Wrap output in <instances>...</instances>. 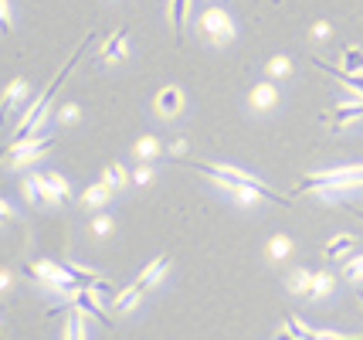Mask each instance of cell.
<instances>
[{
  "instance_id": "25",
  "label": "cell",
  "mask_w": 363,
  "mask_h": 340,
  "mask_svg": "<svg viewBox=\"0 0 363 340\" xmlns=\"http://www.w3.org/2000/svg\"><path fill=\"white\" fill-rule=\"evenodd\" d=\"M330 290H333V275L330 273L313 275V296H330Z\"/></svg>"
},
{
  "instance_id": "8",
  "label": "cell",
  "mask_w": 363,
  "mask_h": 340,
  "mask_svg": "<svg viewBox=\"0 0 363 340\" xmlns=\"http://www.w3.org/2000/svg\"><path fill=\"white\" fill-rule=\"evenodd\" d=\"M24 96H28V82H24V79H14L11 85H7V92H4V99H0V123H7L11 109H14V106H21V102H24Z\"/></svg>"
},
{
  "instance_id": "6",
  "label": "cell",
  "mask_w": 363,
  "mask_h": 340,
  "mask_svg": "<svg viewBox=\"0 0 363 340\" xmlns=\"http://www.w3.org/2000/svg\"><path fill=\"white\" fill-rule=\"evenodd\" d=\"M279 85L275 82H258L252 92H248V102H252L255 113H272L275 106H279Z\"/></svg>"
},
{
  "instance_id": "32",
  "label": "cell",
  "mask_w": 363,
  "mask_h": 340,
  "mask_svg": "<svg viewBox=\"0 0 363 340\" xmlns=\"http://www.w3.org/2000/svg\"><path fill=\"white\" fill-rule=\"evenodd\" d=\"M11 221H14V208L0 197V225H11Z\"/></svg>"
},
{
  "instance_id": "9",
  "label": "cell",
  "mask_w": 363,
  "mask_h": 340,
  "mask_svg": "<svg viewBox=\"0 0 363 340\" xmlns=\"http://www.w3.org/2000/svg\"><path fill=\"white\" fill-rule=\"evenodd\" d=\"M72 307L82 309L85 317H95V320L109 324V320H106V313H102V307H99V296H95L92 290H85V286H82V290L75 292V296H72Z\"/></svg>"
},
{
  "instance_id": "17",
  "label": "cell",
  "mask_w": 363,
  "mask_h": 340,
  "mask_svg": "<svg viewBox=\"0 0 363 340\" xmlns=\"http://www.w3.org/2000/svg\"><path fill=\"white\" fill-rule=\"evenodd\" d=\"M143 286L140 283H133V286H126V290L119 292V296H116V300H112V303H116V313H129V309L136 307V303H140L143 300Z\"/></svg>"
},
{
  "instance_id": "2",
  "label": "cell",
  "mask_w": 363,
  "mask_h": 340,
  "mask_svg": "<svg viewBox=\"0 0 363 340\" xmlns=\"http://www.w3.org/2000/svg\"><path fill=\"white\" fill-rule=\"evenodd\" d=\"M357 187H363V163H350V167H333V170L309 174V177H302V184L296 191L299 194L316 191V194L330 197V201H340L343 191H357Z\"/></svg>"
},
{
  "instance_id": "26",
  "label": "cell",
  "mask_w": 363,
  "mask_h": 340,
  "mask_svg": "<svg viewBox=\"0 0 363 340\" xmlns=\"http://www.w3.org/2000/svg\"><path fill=\"white\" fill-rule=\"evenodd\" d=\"M272 259H285V256H289V252H292V242H289V238H285V235H275V238H272Z\"/></svg>"
},
{
  "instance_id": "15",
  "label": "cell",
  "mask_w": 363,
  "mask_h": 340,
  "mask_svg": "<svg viewBox=\"0 0 363 340\" xmlns=\"http://www.w3.org/2000/svg\"><path fill=\"white\" fill-rule=\"evenodd\" d=\"M316 65L323 68V72H330V75H336V79L343 82V85H350V89H353V92H357V96L363 99V75H360V72H347V68H333V65H326V62H319V58H316Z\"/></svg>"
},
{
  "instance_id": "1",
  "label": "cell",
  "mask_w": 363,
  "mask_h": 340,
  "mask_svg": "<svg viewBox=\"0 0 363 340\" xmlns=\"http://www.w3.org/2000/svg\"><path fill=\"white\" fill-rule=\"evenodd\" d=\"M89 45H92V34H89V38L82 41L79 48L72 51V58H68V62L62 65V72H58V75L51 79V85H48L45 92H41V99L34 102V106L28 109V113L21 116V123H17V133H14V143H24V140H31V136H38V130H41V123H45V116H48V106H51V99L58 96L62 82L68 79V72H72V68H75V62L82 58V48H89Z\"/></svg>"
},
{
  "instance_id": "20",
  "label": "cell",
  "mask_w": 363,
  "mask_h": 340,
  "mask_svg": "<svg viewBox=\"0 0 363 340\" xmlns=\"http://www.w3.org/2000/svg\"><path fill=\"white\" fill-rule=\"evenodd\" d=\"M65 340H89L85 337V313H82V309H72V313H68Z\"/></svg>"
},
{
  "instance_id": "13",
  "label": "cell",
  "mask_w": 363,
  "mask_h": 340,
  "mask_svg": "<svg viewBox=\"0 0 363 340\" xmlns=\"http://www.w3.org/2000/svg\"><path fill=\"white\" fill-rule=\"evenodd\" d=\"M126 41H129V28L109 34V41L102 45V62H119L126 55Z\"/></svg>"
},
{
  "instance_id": "31",
  "label": "cell",
  "mask_w": 363,
  "mask_h": 340,
  "mask_svg": "<svg viewBox=\"0 0 363 340\" xmlns=\"http://www.w3.org/2000/svg\"><path fill=\"white\" fill-rule=\"evenodd\" d=\"M343 273H347V279H353V283L363 279V256L360 259H353V262H347V269H343Z\"/></svg>"
},
{
  "instance_id": "35",
  "label": "cell",
  "mask_w": 363,
  "mask_h": 340,
  "mask_svg": "<svg viewBox=\"0 0 363 340\" xmlns=\"http://www.w3.org/2000/svg\"><path fill=\"white\" fill-rule=\"evenodd\" d=\"M72 119H79V109L75 106H62V123H72Z\"/></svg>"
},
{
  "instance_id": "18",
  "label": "cell",
  "mask_w": 363,
  "mask_h": 340,
  "mask_svg": "<svg viewBox=\"0 0 363 340\" xmlns=\"http://www.w3.org/2000/svg\"><path fill=\"white\" fill-rule=\"evenodd\" d=\"M133 157L140 163H150L160 157V140L157 136H143V140H136V146H133Z\"/></svg>"
},
{
  "instance_id": "10",
  "label": "cell",
  "mask_w": 363,
  "mask_h": 340,
  "mask_svg": "<svg viewBox=\"0 0 363 340\" xmlns=\"http://www.w3.org/2000/svg\"><path fill=\"white\" fill-rule=\"evenodd\" d=\"M82 201H85V208H92V211L109 208L112 187L106 184V180H99V184H89V187H85V194H82Z\"/></svg>"
},
{
  "instance_id": "7",
  "label": "cell",
  "mask_w": 363,
  "mask_h": 340,
  "mask_svg": "<svg viewBox=\"0 0 363 340\" xmlns=\"http://www.w3.org/2000/svg\"><path fill=\"white\" fill-rule=\"evenodd\" d=\"M157 113L163 116V119H174V116L184 113V92H180L177 85H167V89L157 92Z\"/></svg>"
},
{
  "instance_id": "36",
  "label": "cell",
  "mask_w": 363,
  "mask_h": 340,
  "mask_svg": "<svg viewBox=\"0 0 363 340\" xmlns=\"http://www.w3.org/2000/svg\"><path fill=\"white\" fill-rule=\"evenodd\" d=\"M7 286H11V273H7V269H0V292L7 290Z\"/></svg>"
},
{
  "instance_id": "16",
  "label": "cell",
  "mask_w": 363,
  "mask_h": 340,
  "mask_svg": "<svg viewBox=\"0 0 363 340\" xmlns=\"http://www.w3.org/2000/svg\"><path fill=\"white\" fill-rule=\"evenodd\" d=\"M48 177V187H51V201H55V208H62L72 201V187H68V180L62 174H45Z\"/></svg>"
},
{
  "instance_id": "11",
  "label": "cell",
  "mask_w": 363,
  "mask_h": 340,
  "mask_svg": "<svg viewBox=\"0 0 363 340\" xmlns=\"http://www.w3.org/2000/svg\"><path fill=\"white\" fill-rule=\"evenodd\" d=\"M167 269H170V256H157V259H153L150 265H146V269H143V275L136 279V283H140L143 290H150V286H157L160 279L167 275Z\"/></svg>"
},
{
  "instance_id": "29",
  "label": "cell",
  "mask_w": 363,
  "mask_h": 340,
  "mask_svg": "<svg viewBox=\"0 0 363 340\" xmlns=\"http://www.w3.org/2000/svg\"><path fill=\"white\" fill-rule=\"evenodd\" d=\"M292 286H296V290H302V292H313V275H309V273H296V275H292Z\"/></svg>"
},
{
  "instance_id": "12",
  "label": "cell",
  "mask_w": 363,
  "mask_h": 340,
  "mask_svg": "<svg viewBox=\"0 0 363 340\" xmlns=\"http://www.w3.org/2000/svg\"><path fill=\"white\" fill-rule=\"evenodd\" d=\"M360 116H363V99L357 96L353 102H343V106H336L330 119H333V126L340 130V126H347V123H353V119H360Z\"/></svg>"
},
{
  "instance_id": "37",
  "label": "cell",
  "mask_w": 363,
  "mask_h": 340,
  "mask_svg": "<svg viewBox=\"0 0 363 340\" xmlns=\"http://www.w3.org/2000/svg\"><path fill=\"white\" fill-rule=\"evenodd\" d=\"M313 34H316V38H326V34H330V28H326V24H316V31H313Z\"/></svg>"
},
{
  "instance_id": "24",
  "label": "cell",
  "mask_w": 363,
  "mask_h": 340,
  "mask_svg": "<svg viewBox=\"0 0 363 340\" xmlns=\"http://www.w3.org/2000/svg\"><path fill=\"white\" fill-rule=\"evenodd\" d=\"M289 330H292L299 340H316V334H319V330H313V327L302 324L299 317H289Z\"/></svg>"
},
{
  "instance_id": "22",
  "label": "cell",
  "mask_w": 363,
  "mask_h": 340,
  "mask_svg": "<svg viewBox=\"0 0 363 340\" xmlns=\"http://www.w3.org/2000/svg\"><path fill=\"white\" fill-rule=\"evenodd\" d=\"M187 7H190V0H170V24H174L177 31L187 24Z\"/></svg>"
},
{
  "instance_id": "33",
  "label": "cell",
  "mask_w": 363,
  "mask_h": 340,
  "mask_svg": "<svg viewBox=\"0 0 363 340\" xmlns=\"http://www.w3.org/2000/svg\"><path fill=\"white\" fill-rule=\"evenodd\" d=\"M150 180H153V167L140 163V170H136V184H150Z\"/></svg>"
},
{
  "instance_id": "19",
  "label": "cell",
  "mask_w": 363,
  "mask_h": 340,
  "mask_svg": "<svg viewBox=\"0 0 363 340\" xmlns=\"http://www.w3.org/2000/svg\"><path fill=\"white\" fill-rule=\"evenodd\" d=\"M357 242H360L357 235H340V238H333V242L326 245V252H323V256L333 262V259H340V256H347L350 248H357Z\"/></svg>"
},
{
  "instance_id": "5",
  "label": "cell",
  "mask_w": 363,
  "mask_h": 340,
  "mask_svg": "<svg viewBox=\"0 0 363 340\" xmlns=\"http://www.w3.org/2000/svg\"><path fill=\"white\" fill-rule=\"evenodd\" d=\"M51 146H55V136H41V133H38V136L24 140V143H11L4 157H7L11 167H24V163H34L38 157H45Z\"/></svg>"
},
{
  "instance_id": "40",
  "label": "cell",
  "mask_w": 363,
  "mask_h": 340,
  "mask_svg": "<svg viewBox=\"0 0 363 340\" xmlns=\"http://www.w3.org/2000/svg\"><path fill=\"white\" fill-rule=\"evenodd\" d=\"M360 303H363V292H360Z\"/></svg>"
},
{
  "instance_id": "39",
  "label": "cell",
  "mask_w": 363,
  "mask_h": 340,
  "mask_svg": "<svg viewBox=\"0 0 363 340\" xmlns=\"http://www.w3.org/2000/svg\"><path fill=\"white\" fill-rule=\"evenodd\" d=\"M0 340H4V327H0Z\"/></svg>"
},
{
  "instance_id": "30",
  "label": "cell",
  "mask_w": 363,
  "mask_h": 340,
  "mask_svg": "<svg viewBox=\"0 0 363 340\" xmlns=\"http://www.w3.org/2000/svg\"><path fill=\"white\" fill-rule=\"evenodd\" d=\"M0 31H11V0H0Z\"/></svg>"
},
{
  "instance_id": "4",
  "label": "cell",
  "mask_w": 363,
  "mask_h": 340,
  "mask_svg": "<svg viewBox=\"0 0 363 340\" xmlns=\"http://www.w3.org/2000/svg\"><path fill=\"white\" fill-rule=\"evenodd\" d=\"M190 170H197V174H204L211 177L214 184H221V187H265L258 177L252 174H245V170H238V167H228V163H197V160H184Z\"/></svg>"
},
{
  "instance_id": "38",
  "label": "cell",
  "mask_w": 363,
  "mask_h": 340,
  "mask_svg": "<svg viewBox=\"0 0 363 340\" xmlns=\"http://www.w3.org/2000/svg\"><path fill=\"white\" fill-rule=\"evenodd\" d=\"M275 340H299V337H296L292 330H282V334H279V337H275Z\"/></svg>"
},
{
  "instance_id": "34",
  "label": "cell",
  "mask_w": 363,
  "mask_h": 340,
  "mask_svg": "<svg viewBox=\"0 0 363 340\" xmlns=\"http://www.w3.org/2000/svg\"><path fill=\"white\" fill-rule=\"evenodd\" d=\"M316 340H363V337H343V334H330V330H319Z\"/></svg>"
},
{
  "instance_id": "14",
  "label": "cell",
  "mask_w": 363,
  "mask_h": 340,
  "mask_svg": "<svg viewBox=\"0 0 363 340\" xmlns=\"http://www.w3.org/2000/svg\"><path fill=\"white\" fill-rule=\"evenodd\" d=\"M24 194L31 204H55L51 201V187H48V177H28L24 180Z\"/></svg>"
},
{
  "instance_id": "3",
  "label": "cell",
  "mask_w": 363,
  "mask_h": 340,
  "mask_svg": "<svg viewBox=\"0 0 363 340\" xmlns=\"http://www.w3.org/2000/svg\"><path fill=\"white\" fill-rule=\"evenodd\" d=\"M197 34L204 38V41H211L214 48H224V45H231L235 41V21H231V14L224 11L221 4H214V7H207L204 14L197 17Z\"/></svg>"
},
{
  "instance_id": "23",
  "label": "cell",
  "mask_w": 363,
  "mask_h": 340,
  "mask_svg": "<svg viewBox=\"0 0 363 340\" xmlns=\"http://www.w3.org/2000/svg\"><path fill=\"white\" fill-rule=\"evenodd\" d=\"M289 72H292V62H289V58H282V55H275V58L269 62V75H272V79H285Z\"/></svg>"
},
{
  "instance_id": "28",
  "label": "cell",
  "mask_w": 363,
  "mask_h": 340,
  "mask_svg": "<svg viewBox=\"0 0 363 340\" xmlns=\"http://www.w3.org/2000/svg\"><path fill=\"white\" fill-rule=\"evenodd\" d=\"M92 231L99 235V238H102V235H109V231H112V218H109V214H99V218L92 221Z\"/></svg>"
},
{
  "instance_id": "27",
  "label": "cell",
  "mask_w": 363,
  "mask_h": 340,
  "mask_svg": "<svg viewBox=\"0 0 363 340\" xmlns=\"http://www.w3.org/2000/svg\"><path fill=\"white\" fill-rule=\"evenodd\" d=\"M343 65H347V72H360L363 68V51L360 48H347L343 51Z\"/></svg>"
},
{
  "instance_id": "21",
  "label": "cell",
  "mask_w": 363,
  "mask_h": 340,
  "mask_svg": "<svg viewBox=\"0 0 363 340\" xmlns=\"http://www.w3.org/2000/svg\"><path fill=\"white\" fill-rule=\"evenodd\" d=\"M102 180L109 184L112 191H123V187L129 184V174L123 170V163H116V160H112L109 167H106V177H102Z\"/></svg>"
}]
</instances>
